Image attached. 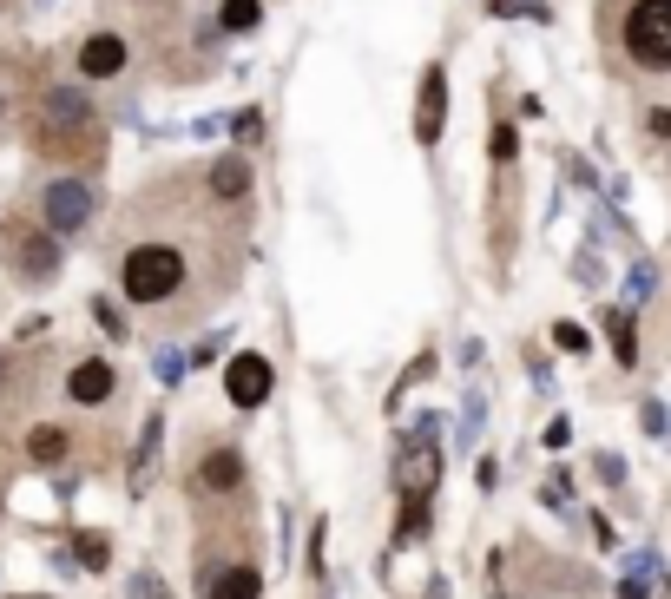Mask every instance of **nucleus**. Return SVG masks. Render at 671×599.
<instances>
[{"label": "nucleus", "instance_id": "obj_4", "mask_svg": "<svg viewBox=\"0 0 671 599\" xmlns=\"http://www.w3.org/2000/svg\"><path fill=\"white\" fill-rule=\"evenodd\" d=\"M86 218H93V185H86V178H53V185L40 191V224H47L53 237L79 231Z\"/></svg>", "mask_w": 671, "mask_h": 599}, {"label": "nucleus", "instance_id": "obj_23", "mask_svg": "<svg viewBox=\"0 0 671 599\" xmlns=\"http://www.w3.org/2000/svg\"><path fill=\"white\" fill-rule=\"evenodd\" d=\"M481 422H487V402H481V395H468V402H461V442H474Z\"/></svg>", "mask_w": 671, "mask_h": 599}, {"label": "nucleus", "instance_id": "obj_22", "mask_svg": "<svg viewBox=\"0 0 671 599\" xmlns=\"http://www.w3.org/2000/svg\"><path fill=\"white\" fill-rule=\"evenodd\" d=\"M652 284H658V270H652V264H639L632 277H625V303H645V297H652Z\"/></svg>", "mask_w": 671, "mask_h": 599}, {"label": "nucleus", "instance_id": "obj_26", "mask_svg": "<svg viewBox=\"0 0 671 599\" xmlns=\"http://www.w3.org/2000/svg\"><path fill=\"white\" fill-rule=\"evenodd\" d=\"M625 573H632V580H645V586H652V573H658V553H632V560H625Z\"/></svg>", "mask_w": 671, "mask_h": 599}, {"label": "nucleus", "instance_id": "obj_5", "mask_svg": "<svg viewBox=\"0 0 671 599\" xmlns=\"http://www.w3.org/2000/svg\"><path fill=\"white\" fill-rule=\"evenodd\" d=\"M270 389H277V369H270V356H257V349L231 356V369H224V395H231V409H264Z\"/></svg>", "mask_w": 671, "mask_h": 599}, {"label": "nucleus", "instance_id": "obj_1", "mask_svg": "<svg viewBox=\"0 0 671 599\" xmlns=\"http://www.w3.org/2000/svg\"><path fill=\"white\" fill-rule=\"evenodd\" d=\"M185 284V251L178 244H132L125 251V297L132 303H165Z\"/></svg>", "mask_w": 671, "mask_h": 599}, {"label": "nucleus", "instance_id": "obj_24", "mask_svg": "<svg viewBox=\"0 0 671 599\" xmlns=\"http://www.w3.org/2000/svg\"><path fill=\"white\" fill-rule=\"evenodd\" d=\"M487 152H494L500 165H507V158L520 152V132H514V126H494V145H487Z\"/></svg>", "mask_w": 671, "mask_h": 599}, {"label": "nucleus", "instance_id": "obj_16", "mask_svg": "<svg viewBox=\"0 0 671 599\" xmlns=\"http://www.w3.org/2000/svg\"><path fill=\"white\" fill-rule=\"evenodd\" d=\"M158 435H165V422L152 415V422L139 428V448H132V481H145V468H152V455H158Z\"/></svg>", "mask_w": 671, "mask_h": 599}, {"label": "nucleus", "instance_id": "obj_14", "mask_svg": "<svg viewBox=\"0 0 671 599\" xmlns=\"http://www.w3.org/2000/svg\"><path fill=\"white\" fill-rule=\"evenodd\" d=\"M264 20V0H224V14H218V33H250Z\"/></svg>", "mask_w": 671, "mask_h": 599}, {"label": "nucleus", "instance_id": "obj_6", "mask_svg": "<svg viewBox=\"0 0 671 599\" xmlns=\"http://www.w3.org/2000/svg\"><path fill=\"white\" fill-rule=\"evenodd\" d=\"M441 126H448V66H428L422 73V99H415V139L441 145Z\"/></svg>", "mask_w": 671, "mask_h": 599}, {"label": "nucleus", "instance_id": "obj_28", "mask_svg": "<svg viewBox=\"0 0 671 599\" xmlns=\"http://www.w3.org/2000/svg\"><path fill=\"white\" fill-rule=\"evenodd\" d=\"M218 349H224V336H204V343H198V349H191L185 363H198V369H204V363H211V356H218Z\"/></svg>", "mask_w": 671, "mask_h": 599}, {"label": "nucleus", "instance_id": "obj_15", "mask_svg": "<svg viewBox=\"0 0 671 599\" xmlns=\"http://www.w3.org/2000/svg\"><path fill=\"white\" fill-rule=\"evenodd\" d=\"M73 553H79V573H106V560H112L106 534H79V540H73Z\"/></svg>", "mask_w": 671, "mask_h": 599}, {"label": "nucleus", "instance_id": "obj_11", "mask_svg": "<svg viewBox=\"0 0 671 599\" xmlns=\"http://www.w3.org/2000/svg\"><path fill=\"white\" fill-rule=\"evenodd\" d=\"M237 481H244V455H237V448H211V455L198 461V488H211V494H231Z\"/></svg>", "mask_w": 671, "mask_h": 599}, {"label": "nucleus", "instance_id": "obj_9", "mask_svg": "<svg viewBox=\"0 0 671 599\" xmlns=\"http://www.w3.org/2000/svg\"><path fill=\"white\" fill-rule=\"evenodd\" d=\"M79 73H86V79L125 73V40H119V33H93V40L79 47Z\"/></svg>", "mask_w": 671, "mask_h": 599}, {"label": "nucleus", "instance_id": "obj_10", "mask_svg": "<svg viewBox=\"0 0 671 599\" xmlns=\"http://www.w3.org/2000/svg\"><path fill=\"white\" fill-rule=\"evenodd\" d=\"M112 389H119V376H112V363H79L73 376H66V395H73V402H86V409H93V402H112Z\"/></svg>", "mask_w": 671, "mask_h": 599}, {"label": "nucleus", "instance_id": "obj_29", "mask_svg": "<svg viewBox=\"0 0 671 599\" xmlns=\"http://www.w3.org/2000/svg\"><path fill=\"white\" fill-rule=\"evenodd\" d=\"M645 428H652V435H665V428H671V415H665V402H645Z\"/></svg>", "mask_w": 671, "mask_h": 599}, {"label": "nucleus", "instance_id": "obj_20", "mask_svg": "<svg viewBox=\"0 0 671 599\" xmlns=\"http://www.w3.org/2000/svg\"><path fill=\"white\" fill-rule=\"evenodd\" d=\"M415 534H428V494H408L402 501V540H415Z\"/></svg>", "mask_w": 671, "mask_h": 599}, {"label": "nucleus", "instance_id": "obj_12", "mask_svg": "<svg viewBox=\"0 0 671 599\" xmlns=\"http://www.w3.org/2000/svg\"><path fill=\"white\" fill-rule=\"evenodd\" d=\"M435 474H441L435 442H408L402 448V494H428V488H435Z\"/></svg>", "mask_w": 671, "mask_h": 599}, {"label": "nucleus", "instance_id": "obj_8", "mask_svg": "<svg viewBox=\"0 0 671 599\" xmlns=\"http://www.w3.org/2000/svg\"><path fill=\"white\" fill-rule=\"evenodd\" d=\"M14 270L27 284H47L53 270H60V251H53V231L47 237H14Z\"/></svg>", "mask_w": 671, "mask_h": 599}, {"label": "nucleus", "instance_id": "obj_3", "mask_svg": "<svg viewBox=\"0 0 671 599\" xmlns=\"http://www.w3.org/2000/svg\"><path fill=\"white\" fill-rule=\"evenodd\" d=\"M86 132H93V99L79 86H47L40 93V139L66 145V139H86Z\"/></svg>", "mask_w": 671, "mask_h": 599}, {"label": "nucleus", "instance_id": "obj_21", "mask_svg": "<svg viewBox=\"0 0 671 599\" xmlns=\"http://www.w3.org/2000/svg\"><path fill=\"white\" fill-rule=\"evenodd\" d=\"M553 343H560L566 356H586V349H593V336L579 330V323H553Z\"/></svg>", "mask_w": 671, "mask_h": 599}, {"label": "nucleus", "instance_id": "obj_30", "mask_svg": "<svg viewBox=\"0 0 671 599\" xmlns=\"http://www.w3.org/2000/svg\"><path fill=\"white\" fill-rule=\"evenodd\" d=\"M573 442V422H547V448H566Z\"/></svg>", "mask_w": 671, "mask_h": 599}, {"label": "nucleus", "instance_id": "obj_7", "mask_svg": "<svg viewBox=\"0 0 671 599\" xmlns=\"http://www.w3.org/2000/svg\"><path fill=\"white\" fill-rule=\"evenodd\" d=\"M198 599H264V573L257 567H204Z\"/></svg>", "mask_w": 671, "mask_h": 599}, {"label": "nucleus", "instance_id": "obj_18", "mask_svg": "<svg viewBox=\"0 0 671 599\" xmlns=\"http://www.w3.org/2000/svg\"><path fill=\"white\" fill-rule=\"evenodd\" d=\"M27 455L33 461H60L66 455V435H60V428H33V435H27Z\"/></svg>", "mask_w": 671, "mask_h": 599}, {"label": "nucleus", "instance_id": "obj_27", "mask_svg": "<svg viewBox=\"0 0 671 599\" xmlns=\"http://www.w3.org/2000/svg\"><path fill=\"white\" fill-rule=\"evenodd\" d=\"M599 481H606V488H619V481H625V461L619 455H599Z\"/></svg>", "mask_w": 671, "mask_h": 599}, {"label": "nucleus", "instance_id": "obj_2", "mask_svg": "<svg viewBox=\"0 0 671 599\" xmlns=\"http://www.w3.org/2000/svg\"><path fill=\"white\" fill-rule=\"evenodd\" d=\"M625 53L645 73H671V0H639L625 14Z\"/></svg>", "mask_w": 671, "mask_h": 599}, {"label": "nucleus", "instance_id": "obj_31", "mask_svg": "<svg viewBox=\"0 0 671 599\" xmlns=\"http://www.w3.org/2000/svg\"><path fill=\"white\" fill-rule=\"evenodd\" d=\"M652 132H665V139H671V106H658V112H652Z\"/></svg>", "mask_w": 671, "mask_h": 599}, {"label": "nucleus", "instance_id": "obj_19", "mask_svg": "<svg viewBox=\"0 0 671 599\" xmlns=\"http://www.w3.org/2000/svg\"><path fill=\"white\" fill-rule=\"evenodd\" d=\"M185 369H191V363H185V349H158V356H152V376H158V389H172V382L185 376Z\"/></svg>", "mask_w": 671, "mask_h": 599}, {"label": "nucleus", "instance_id": "obj_17", "mask_svg": "<svg viewBox=\"0 0 671 599\" xmlns=\"http://www.w3.org/2000/svg\"><path fill=\"white\" fill-rule=\"evenodd\" d=\"M612 349H619L625 369L639 363V330H632V316H625V310H612Z\"/></svg>", "mask_w": 671, "mask_h": 599}, {"label": "nucleus", "instance_id": "obj_13", "mask_svg": "<svg viewBox=\"0 0 671 599\" xmlns=\"http://www.w3.org/2000/svg\"><path fill=\"white\" fill-rule=\"evenodd\" d=\"M211 198H218V205H237V198H250V165H244L237 152L211 165Z\"/></svg>", "mask_w": 671, "mask_h": 599}, {"label": "nucleus", "instance_id": "obj_25", "mask_svg": "<svg viewBox=\"0 0 671 599\" xmlns=\"http://www.w3.org/2000/svg\"><path fill=\"white\" fill-rule=\"evenodd\" d=\"M93 323H99V330H106V336H125V316H119V310H112V303H106V297H99V303H93Z\"/></svg>", "mask_w": 671, "mask_h": 599}]
</instances>
